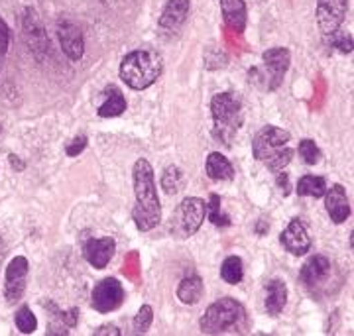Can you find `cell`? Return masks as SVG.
Returning <instances> with one entry per match:
<instances>
[{"label": "cell", "instance_id": "6da1fadb", "mask_svg": "<svg viewBox=\"0 0 354 336\" xmlns=\"http://www.w3.org/2000/svg\"><path fill=\"white\" fill-rule=\"evenodd\" d=\"M132 181H134V195H136L132 218L138 226V230L148 232V230L156 228L162 221V205L158 199L153 169L148 160H138L134 163Z\"/></svg>", "mask_w": 354, "mask_h": 336}, {"label": "cell", "instance_id": "7a4b0ae2", "mask_svg": "<svg viewBox=\"0 0 354 336\" xmlns=\"http://www.w3.org/2000/svg\"><path fill=\"white\" fill-rule=\"evenodd\" d=\"M252 151L254 158L266 163L274 174L283 171V167L291 162L293 156L290 148V132L276 126H266L254 138Z\"/></svg>", "mask_w": 354, "mask_h": 336}, {"label": "cell", "instance_id": "3957f363", "mask_svg": "<svg viewBox=\"0 0 354 336\" xmlns=\"http://www.w3.org/2000/svg\"><path fill=\"white\" fill-rule=\"evenodd\" d=\"M162 73V62L160 57L146 50H136L128 53L120 65V77L128 87L134 91L148 88L158 81Z\"/></svg>", "mask_w": 354, "mask_h": 336}, {"label": "cell", "instance_id": "277c9868", "mask_svg": "<svg viewBox=\"0 0 354 336\" xmlns=\"http://www.w3.org/2000/svg\"><path fill=\"white\" fill-rule=\"evenodd\" d=\"M246 321V312L239 301L225 297L213 303L201 319V330L205 335H225L239 330Z\"/></svg>", "mask_w": 354, "mask_h": 336}, {"label": "cell", "instance_id": "5b68a950", "mask_svg": "<svg viewBox=\"0 0 354 336\" xmlns=\"http://www.w3.org/2000/svg\"><path fill=\"white\" fill-rule=\"evenodd\" d=\"M211 112L215 122L216 138L230 144L232 136L242 124V104L239 97L232 93H221L211 100Z\"/></svg>", "mask_w": 354, "mask_h": 336}, {"label": "cell", "instance_id": "8992f818", "mask_svg": "<svg viewBox=\"0 0 354 336\" xmlns=\"http://www.w3.org/2000/svg\"><path fill=\"white\" fill-rule=\"evenodd\" d=\"M207 214V203L199 197H187L181 200L171 218V234L177 238H191L199 228Z\"/></svg>", "mask_w": 354, "mask_h": 336}, {"label": "cell", "instance_id": "52a82bcc", "mask_svg": "<svg viewBox=\"0 0 354 336\" xmlns=\"http://www.w3.org/2000/svg\"><path fill=\"white\" fill-rule=\"evenodd\" d=\"M124 301L122 283L114 277H106L93 289V307L99 312H111L118 309Z\"/></svg>", "mask_w": 354, "mask_h": 336}, {"label": "cell", "instance_id": "ba28073f", "mask_svg": "<svg viewBox=\"0 0 354 336\" xmlns=\"http://www.w3.org/2000/svg\"><path fill=\"white\" fill-rule=\"evenodd\" d=\"M346 0H317V26L319 30L329 36L344 20Z\"/></svg>", "mask_w": 354, "mask_h": 336}, {"label": "cell", "instance_id": "9c48e42d", "mask_svg": "<svg viewBox=\"0 0 354 336\" xmlns=\"http://www.w3.org/2000/svg\"><path fill=\"white\" fill-rule=\"evenodd\" d=\"M26 277H28V260L24 256H16L6 268V299L16 303L24 295Z\"/></svg>", "mask_w": 354, "mask_h": 336}, {"label": "cell", "instance_id": "30bf717a", "mask_svg": "<svg viewBox=\"0 0 354 336\" xmlns=\"http://www.w3.org/2000/svg\"><path fill=\"white\" fill-rule=\"evenodd\" d=\"M57 37H59L62 50H64V53L71 62H79L83 57L85 41H83L81 30L75 24H71V22H59L57 24Z\"/></svg>", "mask_w": 354, "mask_h": 336}, {"label": "cell", "instance_id": "8fae6325", "mask_svg": "<svg viewBox=\"0 0 354 336\" xmlns=\"http://www.w3.org/2000/svg\"><path fill=\"white\" fill-rule=\"evenodd\" d=\"M114 250H116V244H114L113 238H93V240H88L87 244H85V260L93 265V268H97V270H104L106 268V263L113 260L114 256Z\"/></svg>", "mask_w": 354, "mask_h": 336}, {"label": "cell", "instance_id": "7c38bea8", "mask_svg": "<svg viewBox=\"0 0 354 336\" xmlns=\"http://www.w3.org/2000/svg\"><path fill=\"white\" fill-rule=\"evenodd\" d=\"M189 14V0H169L160 16V28L167 34H176L185 24Z\"/></svg>", "mask_w": 354, "mask_h": 336}, {"label": "cell", "instance_id": "4fadbf2b", "mask_svg": "<svg viewBox=\"0 0 354 336\" xmlns=\"http://www.w3.org/2000/svg\"><path fill=\"white\" fill-rule=\"evenodd\" d=\"M281 244L293 256H304L311 248V238L307 234L305 226L299 221H291L288 228L281 232Z\"/></svg>", "mask_w": 354, "mask_h": 336}, {"label": "cell", "instance_id": "5bb4252c", "mask_svg": "<svg viewBox=\"0 0 354 336\" xmlns=\"http://www.w3.org/2000/svg\"><path fill=\"white\" fill-rule=\"evenodd\" d=\"M330 274V263L325 256H313L309 260L305 261L304 268H301V281H304L307 287H319L323 286L327 281V277Z\"/></svg>", "mask_w": 354, "mask_h": 336}, {"label": "cell", "instance_id": "9a60e30c", "mask_svg": "<svg viewBox=\"0 0 354 336\" xmlns=\"http://www.w3.org/2000/svg\"><path fill=\"white\" fill-rule=\"evenodd\" d=\"M325 195H327L325 207H327L330 221L335 224H342L351 216V205H348L344 189L341 185H333L330 189H327Z\"/></svg>", "mask_w": 354, "mask_h": 336}, {"label": "cell", "instance_id": "2e32d148", "mask_svg": "<svg viewBox=\"0 0 354 336\" xmlns=\"http://www.w3.org/2000/svg\"><path fill=\"white\" fill-rule=\"evenodd\" d=\"M291 55L290 51L286 48H274V50H268L264 53V63L270 71V79H272V85L270 88H276L281 83L283 75L288 71L290 67Z\"/></svg>", "mask_w": 354, "mask_h": 336}, {"label": "cell", "instance_id": "e0dca14e", "mask_svg": "<svg viewBox=\"0 0 354 336\" xmlns=\"http://www.w3.org/2000/svg\"><path fill=\"white\" fill-rule=\"evenodd\" d=\"M24 36L26 41H28V46H30V50L34 51V53H38L39 50L46 51L50 48V41H48V37H46L44 26H41V22L38 20V16H36V12H34L32 8L26 10Z\"/></svg>", "mask_w": 354, "mask_h": 336}, {"label": "cell", "instance_id": "ac0fdd59", "mask_svg": "<svg viewBox=\"0 0 354 336\" xmlns=\"http://www.w3.org/2000/svg\"><path fill=\"white\" fill-rule=\"evenodd\" d=\"M286 301H288L286 283L281 279H272L266 286V311H268V315H272V317L279 315L286 307Z\"/></svg>", "mask_w": 354, "mask_h": 336}, {"label": "cell", "instance_id": "d6986e66", "mask_svg": "<svg viewBox=\"0 0 354 336\" xmlns=\"http://www.w3.org/2000/svg\"><path fill=\"white\" fill-rule=\"evenodd\" d=\"M221 10L227 26L242 32L246 26V4L244 0H221Z\"/></svg>", "mask_w": 354, "mask_h": 336}, {"label": "cell", "instance_id": "ffe728a7", "mask_svg": "<svg viewBox=\"0 0 354 336\" xmlns=\"http://www.w3.org/2000/svg\"><path fill=\"white\" fill-rule=\"evenodd\" d=\"M205 169H207V175L213 179V181H230L234 177V169H232V163L228 162L227 158L223 153H211L207 158V163H205Z\"/></svg>", "mask_w": 354, "mask_h": 336}, {"label": "cell", "instance_id": "44dd1931", "mask_svg": "<svg viewBox=\"0 0 354 336\" xmlns=\"http://www.w3.org/2000/svg\"><path fill=\"white\" fill-rule=\"evenodd\" d=\"M203 291H205V287H203L201 277L191 275V277H185L177 287V299L185 305H195L201 301Z\"/></svg>", "mask_w": 354, "mask_h": 336}, {"label": "cell", "instance_id": "7402d4cb", "mask_svg": "<svg viewBox=\"0 0 354 336\" xmlns=\"http://www.w3.org/2000/svg\"><path fill=\"white\" fill-rule=\"evenodd\" d=\"M124 111H127V100L122 97V93L116 88H111V95H106L104 102L99 106V116L114 118V116H120Z\"/></svg>", "mask_w": 354, "mask_h": 336}, {"label": "cell", "instance_id": "603a6c76", "mask_svg": "<svg viewBox=\"0 0 354 336\" xmlns=\"http://www.w3.org/2000/svg\"><path fill=\"white\" fill-rule=\"evenodd\" d=\"M297 193L301 197H323L327 193V181L323 177H315V175H305L297 183Z\"/></svg>", "mask_w": 354, "mask_h": 336}, {"label": "cell", "instance_id": "cb8c5ba5", "mask_svg": "<svg viewBox=\"0 0 354 336\" xmlns=\"http://www.w3.org/2000/svg\"><path fill=\"white\" fill-rule=\"evenodd\" d=\"M221 277L225 279L228 286H236L241 283L244 277V268H242V260L239 256H228L227 260L221 265Z\"/></svg>", "mask_w": 354, "mask_h": 336}, {"label": "cell", "instance_id": "d4e9b609", "mask_svg": "<svg viewBox=\"0 0 354 336\" xmlns=\"http://www.w3.org/2000/svg\"><path fill=\"white\" fill-rule=\"evenodd\" d=\"M183 187V174L181 169L176 165H169L162 175V189H164L167 195H174L177 191H181Z\"/></svg>", "mask_w": 354, "mask_h": 336}, {"label": "cell", "instance_id": "484cf974", "mask_svg": "<svg viewBox=\"0 0 354 336\" xmlns=\"http://www.w3.org/2000/svg\"><path fill=\"white\" fill-rule=\"evenodd\" d=\"M16 326H18V330L24 333V335L36 333V328H38V319H36V315L32 312L30 307H22L20 311L16 312Z\"/></svg>", "mask_w": 354, "mask_h": 336}, {"label": "cell", "instance_id": "4316f807", "mask_svg": "<svg viewBox=\"0 0 354 336\" xmlns=\"http://www.w3.org/2000/svg\"><path fill=\"white\" fill-rule=\"evenodd\" d=\"M297 151H299L301 160H304L307 165H315V163L321 162V149L317 148L313 140H301Z\"/></svg>", "mask_w": 354, "mask_h": 336}, {"label": "cell", "instance_id": "83f0119b", "mask_svg": "<svg viewBox=\"0 0 354 336\" xmlns=\"http://www.w3.org/2000/svg\"><path fill=\"white\" fill-rule=\"evenodd\" d=\"M329 46L330 48H337L341 50L342 53H351L353 51V36L346 34V32H341V30H335L333 34H329Z\"/></svg>", "mask_w": 354, "mask_h": 336}, {"label": "cell", "instance_id": "f1b7e54d", "mask_svg": "<svg viewBox=\"0 0 354 336\" xmlns=\"http://www.w3.org/2000/svg\"><path fill=\"white\" fill-rule=\"evenodd\" d=\"M153 321V311L150 305H142V309L136 315V319H134V330L136 333H148V328L152 326Z\"/></svg>", "mask_w": 354, "mask_h": 336}, {"label": "cell", "instance_id": "f546056e", "mask_svg": "<svg viewBox=\"0 0 354 336\" xmlns=\"http://www.w3.org/2000/svg\"><path fill=\"white\" fill-rule=\"evenodd\" d=\"M211 223L216 224V226H228L230 224L228 216H225L221 212V199H218V195H211Z\"/></svg>", "mask_w": 354, "mask_h": 336}, {"label": "cell", "instance_id": "4dcf8cb0", "mask_svg": "<svg viewBox=\"0 0 354 336\" xmlns=\"http://www.w3.org/2000/svg\"><path fill=\"white\" fill-rule=\"evenodd\" d=\"M85 148H87V138L79 136L75 138L73 142H69V144H67L65 151H67V156H69V158H75V156H79V153H81Z\"/></svg>", "mask_w": 354, "mask_h": 336}, {"label": "cell", "instance_id": "1f68e13d", "mask_svg": "<svg viewBox=\"0 0 354 336\" xmlns=\"http://www.w3.org/2000/svg\"><path fill=\"white\" fill-rule=\"evenodd\" d=\"M8 39H10L8 26L4 24V20L0 18V53H4V51H6V48H8Z\"/></svg>", "mask_w": 354, "mask_h": 336}, {"label": "cell", "instance_id": "d6a6232c", "mask_svg": "<svg viewBox=\"0 0 354 336\" xmlns=\"http://www.w3.org/2000/svg\"><path fill=\"white\" fill-rule=\"evenodd\" d=\"M104 335L118 336L120 335V330H118L114 324H104V326H101V328H97V330H95V336H104Z\"/></svg>", "mask_w": 354, "mask_h": 336}, {"label": "cell", "instance_id": "836d02e7", "mask_svg": "<svg viewBox=\"0 0 354 336\" xmlns=\"http://www.w3.org/2000/svg\"><path fill=\"white\" fill-rule=\"evenodd\" d=\"M10 163H12V167H18V169H24V163L20 162L16 156H10Z\"/></svg>", "mask_w": 354, "mask_h": 336}, {"label": "cell", "instance_id": "e575fe53", "mask_svg": "<svg viewBox=\"0 0 354 336\" xmlns=\"http://www.w3.org/2000/svg\"><path fill=\"white\" fill-rule=\"evenodd\" d=\"M2 256H4V244H2V240H0V260H2Z\"/></svg>", "mask_w": 354, "mask_h": 336}]
</instances>
